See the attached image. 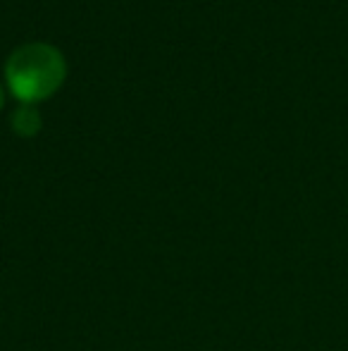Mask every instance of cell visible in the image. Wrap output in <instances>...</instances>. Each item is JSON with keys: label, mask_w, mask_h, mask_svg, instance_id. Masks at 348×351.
<instances>
[{"label": "cell", "mask_w": 348, "mask_h": 351, "mask_svg": "<svg viewBox=\"0 0 348 351\" xmlns=\"http://www.w3.org/2000/svg\"><path fill=\"white\" fill-rule=\"evenodd\" d=\"M67 65L57 48L48 43H27L12 51L5 62V79L14 98L29 106L53 96L65 82Z\"/></svg>", "instance_id": "1"}, {"label": "cell", "mask_w": 348, "mask_h": 351, "mask_svg": "<svg viewBox=\"0 0 348 351\" xmlns=\"http://www.w3.org/2000/svg\"><path fill=\"white\" fill-rule=\"evenodd\" d=\"M12 127H14V132H17V134L31 136V134H36V132L41 130V117H38V112L34 110L31 106H22L12 115Z\"/></svg>", "instance_id": "2"}, {"label": "cell", "mask_w": 348, "mask_h": 351, "mask_svg": "<svg viewBox=\"0 0 348 351\" xmlns=\"http://www.w3.org/2000/svg\"><path fill=\"white\" fill-rule=\"evenodd\" d=\"M0 108H3V88H0Z\"/></svg>", "instance_id": "3"}]
</instances>
